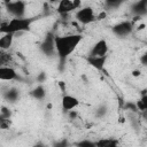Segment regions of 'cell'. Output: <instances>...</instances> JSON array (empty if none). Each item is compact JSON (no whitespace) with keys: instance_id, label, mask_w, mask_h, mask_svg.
<instances>
[{"instance_id":"1f68e13d","label":"cell","mask_w":147,"mask_h":147,"mask_svg":"<svg viewBox=\"0 0 147 147\" xmlns=\"http://www.w3.org/2000/svg\"><path fill=\"white\" fill-rule=\"evenodd\" d=\"M59 84H60V86H61L62 91H64V90H65V85H64V83H63V82H60Z\"/></svg>"},{"instance_id":"52a82bcc","label":"cell","mask_w":147,"mask_h":147,"mask_svg":"<svg viewBox=\"0 0 147 147\" xmlns=\"http://www.w3.org/2000/svg\"><path fill=\"white\" fill-rule=\"evenodd\" d=\"M113 33L119 38H125L130 36L133 31V23L131 21H122L117 24H115L111 29Z\"/></svg>"},{"instance_id":"3957f363","label":"cell","mask_w":147,"mask_h":147,"mask_svg":"<svg viewBox=\"0 0 147 147\" xmlns=\"http://www.w3.org/2000/svg\"><path fill=\"white\" fill-rule=\"evenodd\" d=\"M7 11L13 15L14 18H21L24 17L25 10H26V2L24 1H7L5 2Z\"/></svg>"},{"instance_id":"6da1fadb","label":"cell","mask_w":147,"mask_h":147,"mask_svg":"<svg viewBox=\"0 0 147 147\" xmlns=\"http://www.w3.org/2000/svg\"><path fill=\"white\" fill-rule=\"evenodd\" d=\"M83 36L80 33H71L64 36H55V52L59 56L60 64H64L65 60L75 52L80 44Z\"/></svg>"},{"instance_id":"f1b7e54d","label":"cell","mask_w":147,"mask_h":147,"mask_svg":"<svg viewBox=\"0 0 147 147\" xmlns=\"http://www.w3.org/2000/svg\"><path fill=\"white\" fill-rule=\"evenodd\" d=\"M32 147H47V146H46V145H45L42 141H37V142H36V144H34Z\"/></svg>"},{"instance_id":"ba28073f","label":"cell","mask_w":147,"mask_h":147,"mask_svg":"<svg viewBox=\"0 0 147 147\" xmlns=\"http://www.w3.org/2000/svg\"><path fill=\"white\" fill-rule=\"evenodd\" d=\"M107 53H108V44H107L106 39H100L92 46L87 56H91V57L106 56Z\"/></svg>"},{"instance_id":"7a4b0ae2","label":"cell","mask_w":147,"mask_h":147,"mask_svg":"<svg viewBox=\"0 0 147 147\" xmlns=\"http://www.w3.org/2000/svg\"><path fill=\"white\" fill-rule=\"evenodd\" d=\"M33 21H34V18H31V17H21V18H14L13 17L8 22L0 25V32L2 34L3 33L15 34L17 32L29 31Z\"/></svg>"},{"instance_id":"5b68a950","label":"cell","mask_w":147,"mask_h":147,"mask_svg":"<svg viewBox=\"0 0 147 147\" xmlns=\"http://www.w3.org/2000/svg\"><path fill=\"white\" fill-rule=\"evenodd\" d=\"M75 18L82 24H90L95 21V14L92 7H80L75 13Z\"/></svg>"},{"instance_id":"4dcf8cb0","label":"cell","mask_w":147,"mask_h":147,"mask_svg":"<svg viewBox=\"0 0 147 147\" xmlns=\"http://www.w3.org/2000/svg\"><path fill=\"white\" fill-rule=\"evenodd\" d=\"M132 76L133 77H139L140 76V70H133L132 71Z\"/></svg>"},{"instance_id":"4fadbf2b","label":"cell","mask_w":147,"mask_h":147,"mask_svg":"<svg viewBox=\"0 0 147 147\" xmlns=\"http://www.w3.org/2000/svg\"><path fill=\"white\" fill-rule=\"evenodd\" d=\"M14 41V34L11 33H3L0 37V49L1 51H8Z\"/></svg>"},{"instance_id":"7402d4cb","label":"cell","mask_w":147,"mask_h":147,"mask_svg":"<svg viewBox=\"0 0 147 147\" xmlns=\"http://www.w3.org/2000/svg\"><path fill=\"white\" fill-rule=\"evenodd\" d=\"M107 107L106 106H103V105H101L98 109H96V111H95V115H96V117H103L106 114H107Z\"/></svg>"},{"instance_id":"d6986e66","label":"cell","mask_w":147,"mask_h":147,"mask_svg":"<svg viewBox=\"0 0 147 147\" xmlns=\"http://www.w3.org/2000/svg\"><path fill=\"white\" fill-rule=\"evenodd\" d=\"M136 106L140 111H145L147 109V96L145 95V93H142V96L138 100V102H136Z\"/></svg>"},{"instance_id":"2e32d148","label":"cell","mask_w":147,"mask_h":147,"mask_svg":"<svg viewBox=\"0 0 147 147\" xmlns=\"http://www.w3.org/2000/svg\"><path fill=\"white\" fill-rule=\"evenodd\" d=\"M30 94H31V96L34 98L36 100H42V99L45 98V95H46V90H45V87H44L41 84H39V85H37V86L30 92Z\"/></svg>"},{"instance_id":"e0dca14e","label":"cell","mask_w":147,"mask_h":147,"mask_svg":"<svg viewBox=\"0 0 147 147\" xmlns=\"http://www.w3.org/2000/svg\"><path fill=\"white\" fill-rule=\"evenodd\" d=\"M11 62V55L7 51L0 49V65H8Z\"/></svg>"},{"instance_id":"5bb4252c","label":"cell","mask_w":147,"mask_h":147,"mask_svg":"<svg viewBox=\"0 0 147 147\" xmlns=\"http://www.w3.org/2000/svg\"><path fill=\"white\" fill-rule=\"evenodd\" d=\"M96 147H119L118 140L114 138H101L95 141Z\"/></svg>"},{"instance_id":"9a60e30c","label":"cell","mask_w":147,"mask_h":147,"mask_svg":"<svg viewBox=\"0 0 147 147\" xmlns=\"http://www.w3.org/2000/svg\"><path fill=\"white\" fill-rule=\"evenodd\" d=\"M3 98L9 102H15L20 98V91L15 87H10L3 93Z\"/></svg>"},{"instance_id":"cb8c5ba5","label":"cell","mask_w":147,"mask_h":147,"mask_svg":"<svg viewBox=\"0 0 147 147\" xmlns=\"http://www.w3.org/2000/svg\"><path fill=\"white\" fill-rule=\"evenodd\" d=\"M0 115H2V116L6 117V118H10V115H11L10 109L7 108V107H2L1 110H0Z\"/></svg>"},{"instance_id":"ac0fdd59","label":"cell","mask_w":147,"mask_h":147,"mask_svg":"<svg viewBox=\"0 0 147 147\" xmlns=\"http://www.w3.org/2000/svg\"><path fill=\"white\" fill-rule=\"evenodd\" d=\"M74 147H96L95 146V141L88 140V139H82L79 141H76L72 144Z\"/></svg>"},{"instance_id":"83f0119b","label":"cell","mask_w":147,"mask_h":147,"mask_svg":"<svg viewBox=\"0 0 147 147\" xmlns=\"http://www.w3.org/2000/svg\"><path fill=\"white\" fill-rule=\"evenodd\" d=\"M140 60H141V63L144 65H146L147 64V54H142V56L140 57Z\"/></svg>"},{"instance_id":"9c48e42d","label":"cell","mask_w":147,"mask_h":147,"mask_svg":"<svg viewBox=\"0 0 147 147\" xmlns=\"http://www.w3.org/2000/svg\"><path fill=\"white\" fill-rule=\"evenodd\" d=\"M18 74L16 72V70L9 65H1L0 67V80L3 82H10V80H15L18 79Z\"/></svg>"},{"instance_id":"f546056e","label":"cell","mask_w":147,"mask_h":147,"mask_svg":"<svg viewBox=\"0 0 147 147\" xmlns=\"http://www.w3.org/2000/svg\"><path fill=\"white\" fill-rule=\"evenodd\" d=\"M69 116H70V118H74V119H75V118L77 117V113H76L75 110H70V111H69Z\"/></svg>"},{"instance_id":"603a6c76","label":"cell","mask_w":147,"mask_h":147,"mask_svg":"<svg viewBox=\"0 0 147 147\" xmlns=\"http://www.w3.org/2000/svg\"><path fill=\"white\" fill-rule=\"evenodd\" d=\"M124 109H129V110H131L133 113H137L138 111V108H137L136 103H132V102H126L125 106H124Z\"/></svg>"},{"instance_id":"ffe728a7","label":"cell","mask_w":147,"mask_h":147,"mask_svg":"<svg viewBox=\"0 0 147 147\" xmlns=\"http://www.w3.org/2000/svg\"><path fill=\"white\" fill-rule=\"evenodd\" d=\"M10 124H11L10 118H6V117H3L2 115H0V129H1V130H7V129H9V127H10Z\"/></svg>"},{"instance_id":"8992f818","label":"cell","mask_w":147,"mask_h":147,"mask_svg":"<svg viewBox=\"0 0 147 147\" xmlns=\"http://www.w3.org/2000/svg\"><path fill=\"white\" fill-rule=\"evenodd\" d=\"M82 7V2L79 0H61L57 3L56 11L60 15H68L71 11H75Z\"/></svg>"},{"instance_id":"7c38bea8","label":"cell","mask_w":147,"mask_h":147,"mask_svg":"<svg viewBox=\"0 0 147 147\" xmlns=\"http://www.w3.org/2000/svg\"><path fill=\"white\" fill-rule=\"evenodd\" d=\"M86 61H87L88 64H91L96 70H102L103 67H105V64H106V61H107V55L106 56H98V57L87 56L86 57Z\"/></svg>"},{"instance_id":"d4e9b609","label":"cell","mask_w":147,"mask_h":147,"mask_svg":"<svg viewBox=\"0 0 147 147\" xmlns=\"http://www.w3.org/2000/svg\"><path fill=\"white\" fill-rule=\"evenodd\" d=\"M121 1H113V0H108L107 2H106V5L108 6V7H110V8H116V7H118V6H121Z\"/></svg>"},{"instance_id":"30bf717a","label":"cell","mask_w":147,"mask_h":147,"mask_svg":"<svg viewBox=\"0 0 147 147\" xmlns=\"http://www.w3.org/2000/svg\"><path fill=\"white\" fill-rule=\"evenodd\" d=\"M61 105H62V109L67 113H69L70 110L75 109L76 107H78L79 105V100L74 96V95H69V94H65L62 96V100H61Z\"/></svg>"},{"instance_id":"277c9868","label":"cell","mask_w":147,"mask_h":147,"mask_svg":"<svg viewBox=\"0 0 147 147\" xmlns=\"http://www.w3.org/2000/svg\"><path fill=\"white\" fill-rule=\"evenodd\" d=\"M40 51L46 55V56H53L56 54L55 52V34L49 31L46 33L42 41L40 42Z\"/></svg>"},{"instance_id":"8fae6325","label":"cell","mask_w":147,"mask_h":147,"mask_svg":"<svg viewBox=\"0 0 147 147\" xmlns=\"http://www.w3.org/2000/svg\"><path fill=\"white\" fill-rule=\"evenodd\" d=\"M132 13L138 17L145 16L147 14V0H141V1L134 2L132 5Z\"/></svg>"},{"instance_id":"484cf974","label":"cell","mask_w":147,"mask_h":147,"mask_svg":"<svg viewBox=\"0 0 147 147\" xmlns=\"http://www.w3.org/2000/svg\"><path fill=\"white\" fill-rule=\"evenodd\" d=\"M46 79V75L44 74V72H41L39 76H38V78H37V80H38V83H42L44 80Z\"/></svg>"},{"instance_id":"44dd1931","label":"cell","mask_w":147,"mask_h":147,"mask_svg":"<svg viewBox=\"0 0 147 147\" xmlns=\"http://www.w3.org/2000/svg\"><path fill=\"white\" fill-rule=\"evenodd\" d=\"M53 147H74L67 139H62V140H59L56 142H54Z\"/></svg>"},{"instance_id":"4316f807","label":"cell","mask_w":147,"mask_h":147,"mask_svg":"<svg viewBox=\"0 0 147 147\" xmlns=\"http://www.w3.org/2000/svg\"><path fill=\"white\" fill-rule=\"evenodd\" d=\"M106 11H102V13H100L98 16H95V20H103L105 17H106Z\"/></svg>"}]
</instances>
